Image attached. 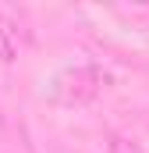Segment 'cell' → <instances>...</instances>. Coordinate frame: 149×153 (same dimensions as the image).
<instances>
[{
    "label": "cell",
    "instance_id": "1",
    "mask_svg": "<svg viewBox=\"0 0 149 153\" xmlns=\"http://www.w3.org/2000/svg\"><path fill=\"white\" fill-rule=\"evenodd\" d=\"M103 82H107V75L96 64H74V68H64L50 82V100L60 107H85L100 96Z\"/></svg>",
    "mask_w": 149,
    "mask_h": 153
},
{
    "label": "cell",
    "instance_id": "2",
    "mask_svg": "<svg viewBox=\"0 0 149 153\" xmlns=\"http://www.w3.org/2000/svg\"><path fill=\"white\" fill-rule=\"evenodd\" d=\"M18 50H21V32H18V25H14L7 14H0V61H14Z\"/></svg>",
    "mask_w": 149,
    "mask_h": 153
}]
</instances>
